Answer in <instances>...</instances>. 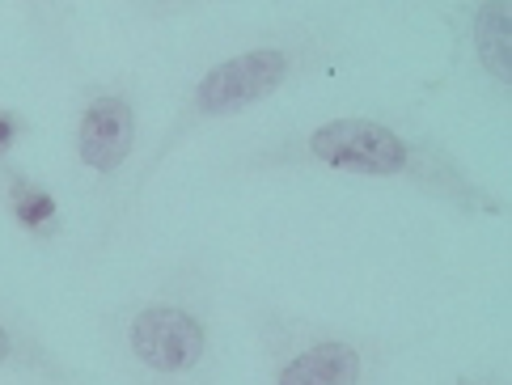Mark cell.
Here are the masks:
<instances>
[{"instance_id":"obj_7","label":"cell","mask_w":512,"mask_h":385,"mask_svg":"<svg viewBox=\"0 0 512 385\" xmlns=\"http://www.w3.org/2000/svg\"><path fill=\"white\" fill-rule=\"evenodd\" d=\"M462 22H466V30H462V39H457V51H453V72L470 64L474 68L470 77L487 81L508 102V85H512V60H508L512 17H508V5H500V0H483V5L466 9Z\"/></svg>"},{"instance_id":"obj_6","label":"cell","mask_w":512,"mask_h":385,"mask_svg":"<svg viewBox=\"0 0 512 385\" xmlns=\"http://www.w3.org/2000/svg\"><path fill=\"white\" fill-rule=\"evenodd\" d=\"M0 373L22 377L30 385H94L64 352L47 343L34 322L0 301Z\"/></svg>"},{"instance_id":"obj_3","label":"cell","mask_w":512,"mask_h":385,"mask_svg":"<svg viewBox=\"0 0 512 385\" xmlns=\"http://www.w3.org/2000/svg\"><path fill=\"white\" fill-rule=\"evenodd\" d=\"M106 343L127 385H221L216 275L195 254L161 267L111 314Z\"/></svg>"},{"instance_id":"obj_1","label":"cell","mask_w":512,"mask_h":385,"mask_svg":"<svg viewBox=\"0 0 512 385\" xmlns=\"http://www.w3.org/2000/svg\"><path fill=\"white\" fill-rule=\"evenodd\" d=\"M233 165L250 174L326 170L343 178L411 187L466 216H487V220L508 216V199L483 187L441 140L411 132V127H398L390 119H373V115H339V119L305 123L297 132L271 140L267 149L237 157Z\"/></svg>"},{"instance_id":"obj_5","label":"cell","mask_w":512,"mask_h":385,"mask_svg":"<svg viewBox=\"0 0 512 385\" xmlns=\"http://www.w3.org/2000/svg\"><path fill=\"white\" fill-rule=\"evenodd\" d=\"M140 149V106L127 85H98L89 89L77 123H72V161L89 178V191H98V220L115 208L127 174L136 170ZM94 220V225H98Z\"/></svg>"},{"instance_id":"obj_9","label":"cell","mask_w":512,"mask_h":385,"mask_svg":"<svg viewBox=\"0 0 512 385\" xmlns=\"http://www.w3.org/2000/svg\"><path fill=\"white\" fill-rule=\"evenodd\" d=\"M26 132H30V119H26V115H17V110H5V106H0V161H9L13 144L22 140Z\"/></svg>"},{"instance_id":"obj_8","label":"cell","mask_w":512,"mask_h":385,"mask_svg":"<svg viewBox=\"0 0 512 385\" xmlns=\"http://www.w3.org/2000/svg\"><path fill=\"white\" fill-rule=\"evenodd\" d=\"M0 195L5 208L17 220V229L30 233V242H56L60 237V204L47 191V182L30 178L17 161H0Z\"/></svg>"},{"instance_id":"obj_4","label":"cell","mask_w":512,"mask_h":385,"mask_svg":"<svg viewBox=\"0 0 512 385\" xmlns=\"http://www.w3.org/2000/svg\"><path fill=\"white\" fill-rule=\"evenodd\" d=\"M259 385H377L390 364L386 339L318 322L284 305H250Z\"/></svg>"},{"instance_id":"obj_2","label":"cell","mask_w":512,"mask_h":385,"mask_svg":"<svg viewBox=\"0 0 512 385\" xmlns=\"http://www.w3.org/2000/svg\"><path fill=\"white\" fill-rule=\"evenodd\" d=\"M326 60H331V39H326L318 26H288V30L267 34V39L233 51V55H225V60H216L212 68L199 72L195 85L174 106L170 127L153 140V149L136 161V170L127 174L115 208L106 212V220H98L94 233H89L85 263L106 259V254L123 242V233H127V225H132V216L140 212L144 195H149L157 174L166 170V161L191 136H199L204 127L229 123L237 115H246V110L271 102L276 94H284L288 85H297L305 77H314V72H322Z\"/></svg>"},{"instance_id":"obj_10","label":"cell","mask_w":512,"mask_h":385,"mask_svg":"<svg viewBox=\"0 0 512 385\" xmlns=\"http://www.w3.org/2000/svg\"><path fill=\"white\" fill-rule=\"evenodd\" d=\"M453 385H508V373H462Z\"/></svg>"}]
</instances>
